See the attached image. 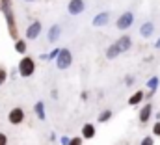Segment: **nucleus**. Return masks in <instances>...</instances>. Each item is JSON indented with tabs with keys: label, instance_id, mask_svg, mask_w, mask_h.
Instances as JSON below:
<instances>
[{
	"label": "nucleus",
	"instance_id": "31",
	"mask_svg": "<svg viewBox=\"0 0 160 145\" xmlns=\"http://www.w3.org/2000/svg\"><path fill=\"white\" fill-rule=\"evenodd\" d=\"M24 2H38V0H24Z\"/></svg>",
	"mask_w": 160,
	"mask_h": 145
},
{
	"label": "nucleus",
	"instance_id": "30",
	"mask_svg": "<svg viewBox=\"0 0 160 145\" xmlns=\"http://www.w3.org/2000/svg\"><path fill=\"white\" fill-rule=\"evenodd\" d=\"M155 48H160V37L155 41Z\"/></svg>",
	"mask_w": 160,
	"mask_h": 145
},
{
	"label": "nucleus",
	"instance_id": "13",
	"mask_svg": "<svg viewBox=\"0 0 160 145\" xmlns=\"http://www.w3.org/2000/svg\"><path fill=\"white\" fill-rule=\"evenodd\" d=\"M140 34H142V37L149 39V37H151L153 34H155V22H151V21L143 22V24L140 26Z\"/></svg>",
	"mask_w": 160,
	"mask_h": 145
},
{
	"label": "nucleus",
	"instance_id": "33",
	"mask_svg": "<svg viewBox=\"0 0 160 145\" xmlns=\"http://www.w3.org/2000/svg\"><path fill=\"white\" fill-rule=\"evenodd\" d=\"M0 13H2V11H0Z\"/></svg>",
	"mask_w": 160,
	"mask_h": 145
},
{
	"label": "nucleus",
	"instance_id": "16",
	"mask_svg": "<svg viewBox=\"0 0 160 145\" xmlns=\"http://www.w3.org/2000/svg\"><path fill=\"white\" fill-rule=\"evenodd\" d=\"M34 113H36V117H38L39 121H45V119H47V112H45V102H43V101H38V102L34 104Z\"/></svg>",
	"mask_w": 160,
	"mask_h": 145
},
{
	"label": "nucleus",
	"instance_id": "27",
	"mask_svg": "<svg viewBox=\"0 0 160 145\" xmlns=\"http://www.w3.org/2000/svg\"><path fill=\"white\" fill-rule=\"evenodd\" d=\"M0 145H8V136L4 132H0Z\"/></svg>",
	"mask_w": 160,
	"mask_h": 145
},
{
	"label": "nucleus",
	"instance_id": "23",
	"mask_svg": "<svg viewBox=\"0 0 160 145\" xmlns=\"http://www.w3.org/2000/svg\"><path fill=\"white\" fill-rule=\"evenodd\" d=\"M69 145H84V138L82 136H75V138H71V143Z\"/></svg>",
	"mask_w": 160,
	"mask_h": 145
},
{
	"label": "nucleus",
	"instance_id": "12",
	"mask_svg": "<svg viewBox=\"0 0 160 145\" xmlns=\"http://www.w3.org/2000/svg\"><path fill=\"white\" fill-rule=\"evenodd\" d=\"M116 43H118V47H119L121 52H127V50H130V48H132V37L127 36V34H123Z\"/></svg>",
	"mask_w": 160,
	"mask_h": 145
},
{
	"label": "nucleus",
	"instance_id": "19",
	"mask_svg": "<svg viewBox=\"0 0 160 145\" xmlns=\"http://www.w3.org/2000/svg\"><path fill=\"white\" fill-rule=\"evenodd\" d=\"M158 86H160V78L158 76H151V78L147 80V89H149V91H157Z\"/></svg>",
	"mask_w": 160,
	"mask_h": 145
},
{
	"label": "nucleus",
	"instance_id": "21",
	"mask_svg": "<svg viewBox=\"0 0 160 145\" xmlns=\"http://www.w3.org/2000/svg\"><path fill=\"white\" fill-rule=\"evenodd\" d=\"M8 78H9V72H8V69H6V67H0V86H4Z\"/></svg>",
	"mask_w": 160,
	"mask_h": 145
},
{
	"label": "nucleus",
	"instance_id": "6",
	"mask_svg": "<svg viewBox=\"0 0 160 145\" xmlns=\"http://www.w3.org/2000/svg\"><path fill=\"white\" fill-rule=\"evenodd\" d=\"M24 117H26V113H24V110L21 108V106L11 108V110H9V113H8V121H9L13 127H17V125H21V123H24Z\"/></svg>",
	"mask_w": 160,
	"mask_h": 145
},
{
	"label": "nucleus",
	"instance_id": "9",
	"mask_svg": "<svg viewBox=\"0 0 160 145\" xmlns=\"http://www.w3.org/2000/svg\"><path fill=\"white\" fill-rule=\"evenodd\" d=\"M108 21H110V13H108V11H101V13H97V15L93 17L91 24H93L95 28H101V26H106Z\"/></svg>",
	"mask_w": 160,
	"mask_h": 145
},
{
	"label": "nucleus",
	"instance_id": "20",
	"mask_svg": "<svg viewBox=\"0 0 160 145\" xmlns=\"http://www.w3.org/2000/svg\"><path fill=\"white\" fill-rule=\"evenodd\" d=\"M60 52H62V48H52V50L47 54V60H48V62H52V60L56 62V60H58V56H60Z\"/></svg>",
	"mask_w": 160,
	"mask_h": 145
},
{
	"label": "nucleus",
	"instance_id": "22",
	"mask_svg": "<svg viewBox=\"0 0 160 145\" xmlns=\"http://www.w3.org/2000/svg\"><path fill=\"white\" fill-rule=\"evenodd\" d=\"M140 145H155V138H153V136H145V138L140 142Z\"/></svg>",
	"mask_w": 160,
	"mask_h": 145
},
{
	"label": "nucleus",
	"instance_id": "7",
	"mask_svg": "<svg viewBox=\"0 0 160 145\" xmlns=\"http://www.w3.org/2000/svg\"><path fill=\"white\" fill-rule=\"evenodd\" d=\"M151 115H153V104H151V102H145V104L140 108V113H138V121H140V125L143 127L145 123H149Z\"/></svg>",
	"mask_w": 160,
	"mask_h": 145
},
{
	"label": "nucleus",
	"instance_id": "18",
	"mask_svg": "<svg viewBox=\"0 0 160 145\" xmlns=\"http://www.w3.org/2000/svg\"><path fill=\"white\" fill-rule=\"evenodd\" d=\"M26 50H28L26 39H17V41H15V52H17V54H26Z\"/></svg>",
	"mask_w": 160,
	"mask_h": 145
},
{
	"label": "nucleus",
	"instance_id": "32",
	"mask_svg": "<svg viewBox=\"0 0 160 145\" xmlns=\"http://www.w3.org/2000/svg\"><path fill=\"white\" fill-rule=\"evenodd\" d=\"M158 113H160V110H158Z\"/></svg>",
	"mask_w": 160,
	"mask_h": 145
},
{
	"label": "nucleus",
	"instance_id": "25",
	"mask_svg": "<svg viewBox=\"0 0 160 145\" xmlns=\"http://www.w3.org/2000/svg\"><path fill=\"white\" fill-rule=\"evenodd\" d=\"M125 86H128V88L134 86V76H132V74H127V76H125Z\"/></svg>",
	"mask_w": 160,
	"mask_h": 145
},
{
	"label": "nucleus",
	"instance_id": "3",
	"mask_svg": "<svg viewBox=\"0 0 160 145\" xmlns=\"http://www.w3.org/2000/svg\"><path fill=\"white\" fill-rule=\"evenodd\" d=\"M71 65H73V54H71V50L69 48H62V52H60V56L56 60V67L60 71H65Z\"/></svg>",
	"mask_w": 160,
	"mask_h": 145
},
{
	"label": "nucleus",
	"instance_id": "24",
	"mask_svg": "<svg viewBox=\"0 0 160 145\" xmlns=\"http://www.w3.org/2000/svg\"><path fill=\"white\" fill-rule=\"evenodd\" d=\"M153 134L160 138V121H155V125H153Z\"/></svg>",
	"mask_w": 160,
	"mask_h": 145
},
{
	"label": "nucleus",
	"instance_id": "1",
	"mask_svg": "<svg viewBox=\"0 0 160 145\" xmlns=\"http://www.w3.org/2000/svg\"><path fill=\"white\" fill-rule=\"evenodd\" d=\"M0 11L6 19V26H8V34L11 39H21L19 37V28H17V21H15V13H13V6L11 0H0Z\"/></svg>",
	"mask_w": 160,
	"mask_h": 145
},
{
	"label": "nucleus",
	"instance_id": "4",
	"mask_svg": "<svg viewBox=\"0 0 160 145\" xmlns=\"http://www.w3.org/2000/svg\"><path fill=\"white\" fill-rule=\"evenodd\" d=\"M132 22H134V13L132 11H125V13H121L119 17H118L116 26H118V30L125 32V30H128L132 26Z\"/></svg>",
	"mask_w": 160,
	"mask_h": 145
},
{
	"label": "nucleus",
	"instance_id": "2",
	"mask_svg": "<svg viewBox=\"0 0 160 145\" xmlns=\"http://www.w3.org/2000/svg\"><path fill=\"white\" fill-rule=\"evenodd\" d=\"M17 71L21 74V78H30L36 72V60L32 56H22L17 65Z\"/></svg>",
	"mask_w": 160,
	"mask_h": 145
},
{
	"label": "nucleus",
	"instance_id": "29",
	"mask_svg": "<svg viewBox=\"0 0 160 145\" xmlns=\"http://www.w3.org/2000/svg\"><path fill=\"white\" fill-rule=\"evenodd\" d=\"M88 97H89V91H82V93H80V99H82V101H88Z\"/></svg>",
	"mask_w": 160,
	"mask_h": 145
},
{
	"label": "nucleus",
	"instance_id": "5",
	"mask_svg": "<svg viewBox=\"0 0 160 145\" xmlns=\"http://www.w3.org/2000/svg\"><path fill=\"white\" fill-rule=\"evenodd\" d=\"M43 32V24H41V21H32L28 26H26V32H24V36L28 41H36L39 34Z\"/></svg>",
	"mask_w": 160,
	"mask_h": 145
},
{
	"label": "nucleus",
	"instance_id": "28",
	"mask_svg": "<svg viewBox=\"0 0 160 145\" xmlns=\"http://www.w3.org/2000/svg\"><path fill=\"white\" fill-rule=\"evenodd\" d=\"M155 93H157V91H147V93H145V101L149 102V101H151V99L155 97Z\"/></svg>",
	"mask_w": 160,
	"mask_h": 145
},
{
	"label": "nucleus",
	"instance_id": "17",
	"mask_svg": "<svg viewBox=\"0 0 160 145\" xmlns=\"http://www.w3.org/2000/svg\"><path fill=\"white\" fill-rule=\"evenodd\" d=\"M112 115H114V113H112V110H110V108H104L101 113H99L97 123H108V121L112 119Z\"/></svg>",
	"mask_w": 160,
	"mask_h": 145
},
{
	"label": "nucleus",
	"instance_id": "11",
	"mask_svg": "<svg viewBox=\"0 0 160 145\" xmlns=\"http://www.w3.org/2000/svg\"><path fill=\"white\" fill-rule=\"evenodd\" d=\"M84 140H93L95 136H97V128H95V125L93 123H86L84 127H82V134H80Z\"/></svg>",
	"mask_w": 160,
	"mask_h": 145
},
{
	"label": "nucleus",
	"instance_id": "26",
	"mask_svg": "<svg viewBox=\"0 0 160 145\" xmlns=\"http://www.w3.org/2000/svg\"><path fill=\"white\" fill-rule=\"evenodd\" d=\"M60 143L62 145H69L71 143V138H69V136H62V138H60Z\"/></svg>",
	"mask_w": 160,
	"mask_h": 145
},
{
	"label": "nucleus",
	"instance_id": "10",
	"mask_svg": "<svg viewBox=\"0 0 160 145\" xmlns=\"http://www.w3.org/2000/svg\"><path fill=\"white\" fill-rule=\"evenodd\" d=\"M60 36H62V26L60 24H52L48 28V32H47V41L48 43H56L60 39Z\"/></svg>",
	"mask_w": 160,
	"mask_h": 145
},
{
	"label": "nucleus",
	"instance_id": "8",
	"mask_svg": "<svg viewBox=\"0 0 160 145\" xmlns=\"http://www.w3.org/2000/svg\"><path fill=\"white\" fill-rule=\"evenodd\" d=\"M84 9H86V2L84 0H69V4H67V11H69V15H80V13H84Z\"/></svg>",
	"mask_w": 160,
	"mask_h": 145
},
{
	"label": "nucleus",
	"instance_id": "14",
	"mask_svg": "<svg viewBox=\"0 0 160 145\" xmlns=\"http://www.w3.org/2000/svg\"><path fill=\"white\" fill-rule=\"evenodd\" d=\"M143 101H145V91H142V89L136 91V93H132V95L128 97V104H130V106H140Z\"/></svg>",
	"mask_w": 160,
	"mask_h": 145
},
{
	"label": "nucleus",
	"instance_id": "15",
	"mask_svg": "<svg viewBox=\"0 0 160 145\" xmlns=\"http://www.w3.org/2000/svg\"><path fill=\"white\" fill-rule=\"evenodd\" d=\"M119 54H123V52L119 50L118 43H112V45H108V47H106V52H104V56H106L108 60H116Z\"/></svg>",
	"mask_w": 160,
	"mask_h": 145
}]
</instances>
